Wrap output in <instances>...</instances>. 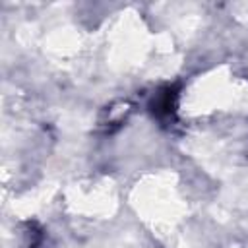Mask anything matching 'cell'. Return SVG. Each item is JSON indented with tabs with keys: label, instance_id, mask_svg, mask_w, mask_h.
I'll return each instance as SVG.
<instances>
[{
	"label": "cell",
	"instance_id": "1",
	"mask_svg": "<svg viewBox=\"0 0 248 248\" xmlns=\"http://www.w3.org/2000/svg\"><path fill=\"white\" fill-rule=\"evenodd\" d=\"M176 93L174 91H170V89H167L165 93H161V95H157L155 99H153V114L157 116V118H170V114L174 112V107H176Z\"/></svg>",
	"mask_w": 248,
	"mask_h": 248
}]
</instances>
